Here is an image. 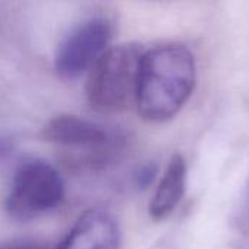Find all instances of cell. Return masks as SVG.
<instances>
[{
    "mask_svg": "<svg viewBox=\"0 0 249 249\" xmlns=\"http://www.w3.org/2000/svg\"><path fill=\"white\" fill-rule=\"evenodd\" d=\"M197 67L193 53L181 44H163L143 53L136 108L150 123L175 117L193 95Z\"/></svg>",
    "mask_w": 249,
    "mask_h": 249,
    "instance_id": "6da1fadb",
    "label": "cell"
},
{
    "mask_svg": "<svg viewBox=\"0 0 249 249\" xmlns=\"http://www.w3.org/2000/svg\"><path fill=\"white\" fill-rule=\"evenodd\" d=\"M42 139L66 152V162L82 169H104L123 153L127 137L73 114H60L42 128Z\"/></svg>",
    "mask_w": 249,
    "mask_h": 249,
    "instance_id": "7a4b0ae2",
    "label": "cell"
},
{
    "mask_svg": "<svg viewBox=\"0 0 249 249\" xmlns=\"http://www.w3.org/2000/svg\"><path fill=\"white\" fill-rule=\"evenodd\" d=\"M144 50L134 42L111 45L89 70L85 93L92 109L115 114L136 102L140 61Z\"/></svg>",
    "mask_w": 249,
    "mask_h": 249,
    "instance_id": "3957f363",
    "label": "cell"
},
{
    "mask_svg": "<svg viewBox=\"0 0 249 249\" xmlns=\"http://www.w3.org/2000/svg\"><path fill=\"white\" fill-rule=\"evenodd\" d=\"M64 197L66 185L57 168L44 159H28L13 174L4 210L13 220L29 222L60 207Z\"/></svg>",
    "mask_w": 249,
    "mask_h": 249,
    "instance_id": "277c9868",
    "label": "cell"
},
{
    "mask_svg": "<svg viewBox=\"0 0 249 249\" xmlns=\"http://www.w3.org/2000/svg\"><path fill=\"white\" fill-rule=\"evenodd\" d=\"M114 25L105 16H90L76 23L58 42L54 70L64 80L89 73L101 55L111 47Z\"/></svg>",
    "mask_w": 249,
    "mask_h": 249,
    "instance_id": "5b68a950",
    "label": "cell"
},
{
    "mask_svg": "<svg viewBox=\"0 0 249 249\" xmlns=\"http://www.w3.org/2000/svg\"><path fill=\"white\" fill-rule=\"evenodd\" d=\"M121 233L115 217L102 209H89L73 223L58 249H120Z\"/></svg>",
    "mask_w": 249,
    "mask_h": 249,
    "instance_id": "8992f818",
    "label": "cell"
},
{
    "mask_svg": "<svg viewBox=\"0 0 249 249\" xmlns=\"http://www.w3.org/2000/svg\"><path fill=\"white\" fill-rule=\"evenodd\" d=\"M187 185V163L181 155H174L160 177L149 204L153 220L166 219L179 204Z\"/></svg>",
    "mask_w": 249,
    "mask_h": 249,
    "instance_id": "52a82bcc",
    "label": "cell"
},
{
    "mask_svg": "<svg viewBox=\"0 0 249 249\" xmlns=\"http://www.w3.org/2000/svg\"><path fill=\"white\" fill-rule=\"evenodd\" d=\"M236 226H238V233H239L244 245L249 249V179L247 182L245 191L242 194L241 204H239Z\"/></svg>",
    "mask_w": 249,
    "mask_h": 249,
    "instance_id": "ba28073f",
    "label": "cell"
},
{
    "mask_svg": "<svg viewBox=\"0 0 249 249\" xmlns=\"http://www.w3.org/2000/svg\"><path fill=\"white\" fill-rule=\"evenodd\" d=\"M155 175H156V166H155L153 163H149V165L142 166V168L136 172V175H134V179H136L137 187L146 188V187L155 179Z\"/></svg>",
    "mask_w": 249,
    "mask_h": 249,
    "instance_id": "9c48e42d",
    "label": "cell"
},
{
    "mask_svg": "<svg viewBox=\"0 0 249 249\" xmlns=\"http://www.w3.org/2000/svg\"><path fill=\"white\" fill-rule=\"evenodd\" d=\"M12 150H13V142L9 137L0 136V159L9 156Z\"/></svg>",
    "mask_w": 249,
    "mask_h": 249,
    "instance_id": "30bf717a",
    "label": "cell"
},
{
    "mask_svg": "<svg viewBox=\"0 0 249 249\" xmlns=\"http://www.w3.org/2000/svg\"><path fill=\"white\" fill-rule=\"evenodd\" d=\"M0 249H42L41 247L35 245L34 242H26V241H19V242H12L7 245L0 247Z\"/></svg>",
    "mask_w": 249,
    "mask_h": 249,
    "instance_id": "8fae6325",
    "label": "cell"
}]
</instances>
